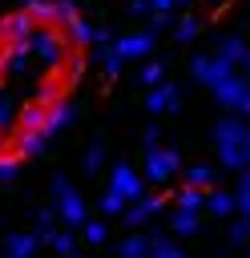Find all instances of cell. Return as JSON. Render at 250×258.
<instances>
[{
  "label": "cell",
  "instance_id": "6da1fadb",
  "mask_svg": "<svg viewBox=\"0 0 250 258\" xmlns=\"http://www.w3.org/2000/svg\"><path fill=\"white\" fill-rule=\"evenodd\" d=\"M85 73L89 28L69 0H20L0 12V177H16L73 117Z\"/></svg>",
  "mask_w": 250,
  "mask_h": 258
},
{
  "label": "cell",
  "instance_id": "7a4b0ae2",
  "mask_svg": "<svg viewBox=\"0 0 250 258\" xmlns=\"http://www.w3.org/2000/svg\"><path fill=\"white\" fill-rule=\"evenodd\" d=\"M117 185H121V189H125V194H133V189H137V181H133V177H129V173H117Z\"/></svg>",
  "mask_w": 250,
  "mask_h": 258
}]
</instances>
